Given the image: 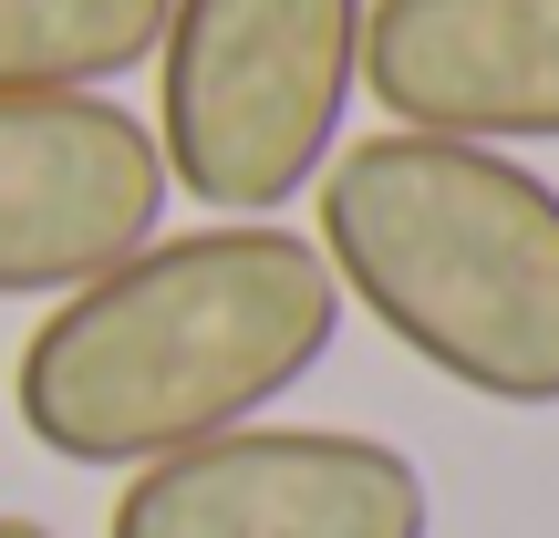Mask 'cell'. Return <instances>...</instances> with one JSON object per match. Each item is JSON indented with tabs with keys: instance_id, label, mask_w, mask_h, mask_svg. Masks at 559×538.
<instances>
[{
	"instance_id": "cell-3",
	"label": "cell",
	"mask_w": 559,
	"mask_h": 538,
	"mask_svg": "<svg viewBox=\"0 0 559 538\" xmlns=\"http://www.w3.org/2000/svg\"><path fill=\"white\" fill-rule=\"evenodd\" d=\"M362 104V0H166L156 156L207 218H280Z\"/></svg>"
},
{
	"instance_id": "cell-2",
	"label": "cell",
	"mask_w": 559,
	"mask_h": 538,
	"mask_svg": "<svg viewBox=\"0 0 559 538\" xmlns=\"http://www.w3.org/2000/svg\"><path fill=\"white\" fill-rule=\"evenodd\" d=\"M342 311L498 415H559V187L498 145L342 135L321 166Z\"/></svg>"
},
{
	"instance_id": "cell-5",
	"label": "cell",
	"mask_w": 559,
	"mask_h": 538,
	"mask_svg": "<svg viewBox=\"0 0 559 538\" xmlns=\"http://www.w3.org/2000/svg\"><path fill=\"white\" fill-rule=\"evenodd\" d=\"M156 124L115 94H0V300H62L166 228Z\"/></svg>"
},
{
	"instance_id": "cell-1",
	"label": "cell",
	"mask_w": 559,
	"mask_h": 538,
	"mask_svg": "<svg viewBox=\"0 0 559 538\" xmlns=\"http://www.w3.org/2000/svg\"><path fill=\"white\" fill-rule=\"evenodd\" d=\"M342 279L321 239L280 218L156 228L135 260L62 290L21 342L11 415L62 466L187 456L207 435L270 425L342 342Z\"/></svg>"
},
{
	"instance_id": "cell-8",
	"label": "cell",
	"mask_w": 559,
	"mask_h": 538,
	"mask_svg": "<svg viewBox=\"0 0 559 538\" xmlns=\"http://www.w3.org/2000/svg\"><path fill=\"white\" fill-rule=\"evenodd\" d=\"M0 538H52V528H41V518H0Z\"/></svg>"
},
{
	"instance_id": "cell-4",
	"label": "cell",
	"mask_w": 559,
	"mask_h": 538,
	"mask_svg": "<svg viewBox=\"0 0 559 538\" xmlns=\"http://www.w3.org/2000/svg\"><path fill=\"white\" fill-rule=\"evenodd\" d=\"M104 538H436V487L362 425H239L135 466Z\"/></svg>"
},
{
	"instance_id": "cell-6",
	"label": "cell",
	"mask_w": 559,
	"mask_h": 538,
	"mask_svg": "<svg viewBox=\"0 0 559 538\" xmlns=\"http://www.w3.org/2000/svg\"><path fill=\"white\" fill-rule=\"evenodd\" d=\"M362 94L394 135L559 145V0H362Z\"/></svg>"
},
{
	"instance_id": "cell-7",
	"label": "cell",
	"mask_w": 559,
	"mask_h": 538,
	"mask_svg": "<svg viewBox=\"0 0 559 538\" xmlns=\"http://www.w3.org/2000/svg\"><path fill=\"white\" fill-rule=\"evenodd\" d=\"M166 0H0V94H104L145 73Z\"/></svg>"
}]
</instances>
